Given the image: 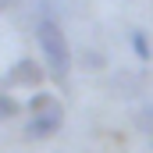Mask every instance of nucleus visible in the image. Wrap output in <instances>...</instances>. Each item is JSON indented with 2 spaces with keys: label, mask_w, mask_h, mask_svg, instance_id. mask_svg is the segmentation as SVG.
Instances as JSON below:
<instances>
[{
  "label": "nucleus",
  "mask_w": 153,
  "mask_h": 153,
  "mask_svg": "<svg viewBox=\"0 0 153 153\" xmlns=\"http://www.w3.org/2000/svg\"><path fill=\"white\" fill-rule=\"evenodd\" d=\"M36 43L43 50V61H46V71L64 82L68 75V64H71V50H68V39H64V29L53 22V18H43L36 25Z\"/></svg>",
  "instance_id": "1"
},
{
  "label": "nucleus",
  "mask_w": 153,
  "mask_h": 153,
  "mask_svg": "<svg viewBox=\"0 0 153 153\" xmlns=\"http://www.w3.org/2000/svg\"><path fill=\"white\" fill-rule=\"evenodd\" d=\"M61 125H64V107L53 100L50 107H43L36 114L29 117V125H25V139H50V135H57L61 132Z\"/></svg>",
  "instance_id": "2"
},
{
  "label": "nucleus",
  "mask_w": 153,
  "mask_h": 153,
  "mask_svg": "<svg viewBox=\"0 0 153 153\" xmlns=\"http://www.w3.org/2000/svg\"><path fill=\"white\" fill-rule=\"evenodd\" d=\"M43 75H46V68L39 64V61H32V57H22L18 64H11V71L0 78V85H29V89H36L39 82H43Z\"/></svg>",
  "instance_id": "3"
},
{
  "label": "nucleus",
  "mask_w": 153,
  "mask_h": 153,
  "mask_svg": "<svg viewBox=\"0 0 153 153\" xmlns=\"http://www.w3.org/2000/svg\"><path fill=\"white\" fill-rule=\"evenodd\" d=\"M128 39H132V50L139 53V61H150V43H146V32H143V29H132Z\"/></svg>",
  "instance_id": "4"
},
{
  "label": "nucleus",
  "mask_w": 153,
  "mask_h": 153,
  "mask_svg": "<svg viewBox=\"0 0 153 153\" xmlns=\"http://www.w3.org/2000/svg\"><path fill=\"white\" fill-rule=\"evenodd\" d=\"M18 111H22V103L0 89V121H11V117H18Z\"/></svg>",
  "instance_id": "5"
},
{
  "label": "nucleus",
  "mask_w": 153,
  "mask_h": 153,
  "mask_svg": "<svg viewBox=\"0 0 153 153\" xmlns=\"http://www.w3.org/2000/svg\"><path fill=\"white\" fill-rule=\"evenodd\" d=\"M135 128H139V132H146V135H153V100L139 111V114H135Z\"/></svg>",
  "instance_id": "6"
},
{
  "label": "nucleus",
  "mask_w": 153,
  "mask_h": 153,
  "mask_svg": "<svg viewBox=\"0 0 153 153\" xmlns=\"http://www.w3.org/2000/svg\"><path fill=\"white\" fill-rule=\"evenodd\" d=\"M50 103H53V93H46V89H43V93H36V96L29 100V107H32V114H36V111H43V107H50Z\"/></svg>",
  "instance_id": "7"
},
{
  "label": "nucleus",
  "mask_w": 153,
  "mask_h": 153,
  "mask_svg": "<svg viewBox=\"0 0 153 153\" xmlns=\"http://www.w3.org/2000/svg\"><path fill=\"white\" fill-rule=\"evenodd\" d=\"M7 4H14V0H0V7H7Z\"/></svg>",
  "instance_id": "8"
}]
</instances>
